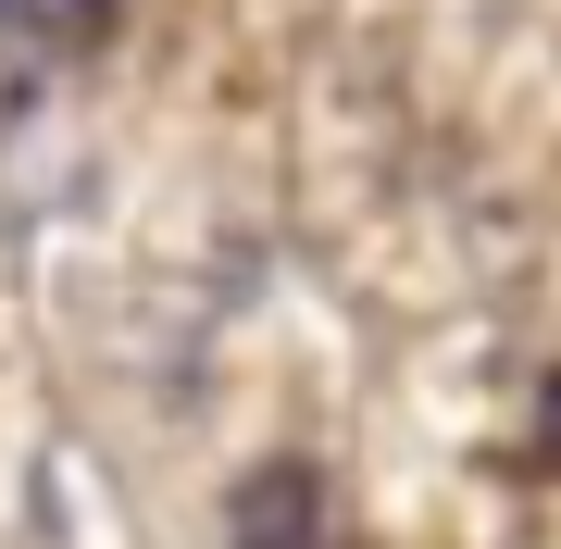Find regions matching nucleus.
<instances>
[{
    "instance_id": "1",
    "label": "nucleus",
    "mask_w": 561,
    "mask_h": 549,
    "mask_svg": "<svg viewBox=\"0 0 561 549\" xmlns=\"http://www.w3.org/2000/svg\"><path fill=\"white\" fill-rule=\"evenodd\" d=\"M225 525H238V549H337V500H324L312 462H262Z\"/></svg>"
},
{
    "instance_id": "2",
    "label": "nucleus",
    "mask_w": 561,
    "mask_h": 549,
    "mask_svg": "<svg viewBox=\"0 0 561 549\" xmlns=\"http://www.w3.org/2000/svg\"><path fill=\"white\" fill-rule=\"evenodd\" d=\"M0 25L38 38V50H101L113 25H125V0H0Z\"/></svg>"
}]
</instances>
